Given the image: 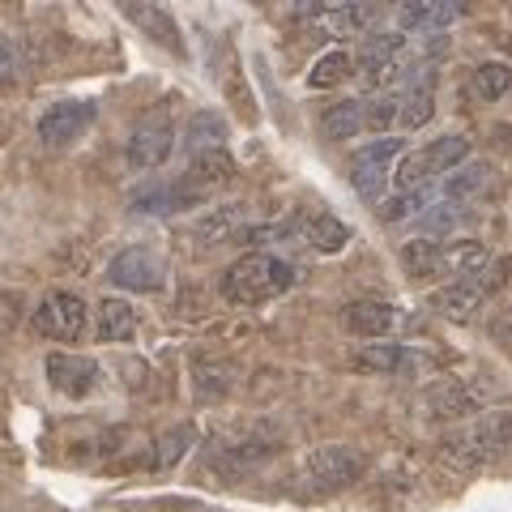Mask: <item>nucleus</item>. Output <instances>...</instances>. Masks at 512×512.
Here are the masks:
<instances>
[{"mask_svg":"<svg viewBox=\"0 0 512 512\" xmlns=\"http://www.w3.org/2000/svg\"><path fill=\"white\" fill-rule=\"evenodd\" d=\"M512 448V410H483L440 440V457L453 470H483Z\"/></svg>","mask_w":512,"mask_h":512,"instance_id":"f257e3e1","label":"nucleus"},{"mask_svg":"<svg viewBox=\"0 0 512 512\" xmlns=\"http://www.w3.org/2000/svg\"><path fill=\"white\" fill-rule=\"evenodd\" d=\"M295 286V269L274 252H244L239 261L222 274V295L239 308H256V303H269L286 295Z\"/></svg>","mask_w":512,"mask_h":512,"instance_id":"f03ea898","label":"nucleus"},{"mask_svg":"<svg viewBox=\"0 0 512 512\" xmlns=\"http://www.w3.org/2000/svg\"><path fill=\"white\" fill-rule=\"evenodd\" d=\"M367 470V461L359 448H346V444H325V448H312L308 457L299 461V470L291 474V491L299 500H325V495H338L350 483H359Z\"/></svg>","mask_w":512,"mask_h":512,"instance_id":"7ed1b4c3","label":"nucleus"},{"mask_svg":"<svg viewBox=\"0 0 512 512\" xmlns=\"http://www.w3.org/2000/svg\"><path fill=\"white\" fill-rule=\"evenodd\" d=\"M470 158V141L461 133H448L436 141H423L419 150L402 154V163L393 167V184L397 192H423V188H436V180L453 175L461 163Z\"/></svg>","mask_w":512,"mask_h":512,"instance_id":"20e7f679","label":"nucleus"},{"mask_svg":"<svg viewBox=\"0 0 512 512\" xmlns=\"http://www.w3.org/2000/svg\"><path fill=\"white\" fill-rule=\"evenodd\" d=\"M504 274H508V261H495L487 265L483 274H470V278H457L440 286L436 295H431V308H436L444 320H457V325H466L474 312L487 308V299L504 286Z\"/></svg>","mask_w":512,"mask_h":512,"instance_id":"39448f33","label":"nucleus"},{"mask_svg":"<svg viewBox=\"0 0 512 512\" xmlns=\"http://www.w3.org/2000/svg\"><path fill=\"white\" fill-rule=\"evenodd\" d=\"M393 163H402V137H376L350 150V184L363 201L384 205V188L393 180Z\"/></svg>","mask_w":512,"mask_h":512,"instance_id":"423d86ee","label":"nucleus"},{"mask_svg":"<svg viewBox=\"0 0 512 512\" xmlns=\"http://www.w3.org/2000/svg\"><path fill=\"white\" fill-rule=\"evenodd\" d=\"M171 150H175V124H171L167 103H163L133 128V137H128V146H124V163H128V171L146 175V171L163 167L171 158Z\"/></svg>","mask_w":512,"mask_h":512,"instance_id":"0eeeda50","label":"nucleus"},{"mask_svg":"<svg viewBox=\"0 0 512 512\" xmlns=\"http://www.w3.org/2000/svg\"><path fill=\"white\" fill-rule=\"evenodd\" d=\"M86 299L82 295H73V291H52L43 303H39V312H35V329L43 333V338H52V342H82L86 338Z\"/></svg>","mask_w":512,"mask_h":512,"instance_id":"6e6552de","label":"nucleus"},{"mask_svg":"<svg viewBox=\"0 0 512 512\" xmlns=\"http://www.w3.org/2000/svg\"><path fill=\"white\" fill-rule=\"evenodd\" d=\"M402 56H406V30H376V35H367L359 43L355 69L367 86H380L384 77H397Z\"/></svg>","mask_w":512,"mask_h":512,"instance_id":"1a4fd4ad","label":"nucleus"},{"mask_svg":"<svg viewBox=\"0 0 512 512\" xmlns=\"http://www.w3.org/2000/svg\"><path fill=\"white\" fill-rule=\"evenodd\" d=\"M107 278L116 286H124V291H163L167 265H163V256H158L154 248L133 244L107 265Z\"/></svg>","mask_w":512,"mask_h":512,"instance_id":"9d476101","label":"nucleus"},{"mask_svg":"<svg viewBox=\"0 0 512 512\" xmlns=\"http://www.w3.org/2000/svg\"><path fill=\"white\" fill-rule=\"evenodd\" d=\"M316 30H325L333 39H350V35H367L380 22V5H308L299 9Z\"/></svg>","mask_w":512,"mask_h":512,"instance_id":"9b49d317","label":"nucleus"},{"mask_svg":"<svg viewBox=\"0 0 512 512\" xmlns=\"http://www.w3.org/2000/svg\"><path fill=\"white\" fill-rule=\"evenodd\" d=\"M491 389L483 384H470V380H440L423 402L436 419H470V414H483Z\"/></svg>","mask_w":512,"mask_h":512,"instance_id":"f8f14e48","label":"nucleus"},{"mask_svg":"<svg viewBox=\"0 0 512 512\" xmlns=\"http://www.w3.org/2000/svg\"><path fill=\"white\" fill-rule=\"evenodd\" d=\"M47 380L64 397H86L99 384V363L90 355H73V350H52L47 355Z\"/></svg>","mask_w":512,"mask_h":512,"instance_id":"ddd939ff","label":"nucleus"},{"mask_svg":"<svg viewBox=\"0 0 512 512\" xmlns=\"http://www.w3.org/2000/svg\"><path fill=\"white\" fill-rule=\"evenodd\" d=\"M235 180V158L227 150H210V154H197L192 158V167L188 175H180V184L188 188V197L192 201H205V197H214V192H222Z\"/></svg>","mask_w":512,"mask_h":512,"instance_id":"4468645a","label":"nucleus"},{"mask_svg":"<svg viewBox=\"0 0 512 512\" xmlns=\"http://www.w3.org/2000/svg\"><path fill=\"white\" fill-rule=\"evenodd\" d=\"M90 124H94V103H82V99L56 103L39 116V137L47 141V146H69V141L82 137Z\"/></svg>","mask_w":512,"mask_h":512,"instance_id":"2eb2a0df","label":"nucleus"},{"mask_svg":"<svg viewBox=\"0 0 512 512\" xmlns=\"http://www.w3.org/2000/svg\"><path fill=\"white\" fill-rule=\"evenodd\" d=\"M491 265L487 244L478 239H453V244H436V274L431 278H470V274H483Z\"/></svg>","mask_w":512,"mask_h":512,"instance_id":"dca6fc26","label":"nucleus"},{"mask_svg":"<svg viewBox=\"0 0 512 512\" xmlns=\"http://www.w3.org/2000/svg\"><path fill=\"white\" fill-rule=\"evenodd\" d=\"M342 325L355 333V338H367V342H380L384 333H393L397 325V308L384 299H355L342 308Z\"/></svg>","mask_w":512,"mask_h":512,"instance_id":"f3484780","label":"nucleus"},{"mask_svg":"<svg viewBox=\"0 0 512 512\" xmlns=\"http://www.w3.org/2000/svg\"><path fill=\"white\" fill-rule=\"evenodd\" d=\"M466 18V5H457V0H414V5H402L397 9V26L402 30H414V35H436V30L453 26Z\"/></svg>","mask_w":512,"mask_h":512,"instance_id":"a211bd4d","label":"nucleus"},{"mask_svg":"<svg viewBox=\"0 0 512 512\" xmlns=\"http://www.w3.org/2000/svg\"><path fill=\"white\" fill-rule=\"evenodd\" d=\"M414 363H419L414 346H402V342H372V346H355V350H350V367H355V372L397 376V372H410Z\"/></svg>","mask_w":512,"mask_h":512,"instance_id":"6ab92c4d","label":"nucleus"},{"mask_svg":"<svg viewBox=\"0 0 512 512\" xmlns=\"http://www.w3.org/2000/svg\"><path fill=\"white\" fill-rule=\"evenodd\" d=\"M124 18L133 22V26H141L146 35L158 43V47H167V52H175V56H184V39H180V26H175V18L167 9H158V5H133V0H124Z\"/></svg>","mask_w":512,"mask_h":512,"instance_id":"aec40b11","label":"nucleus"},{"mask_svg":"<svg viewBox=\"0 0 512 512\" xmlns=\"http://www.w3.org/2000/svg\"><path fill=\"white\" fill-rule=\"evenodd\" d=\"M363 128H367V103H359V99H342V103L325 107V116H320V133L329 141H350V137H359Z\"/></svg>","mask_w":512,"mask_h":512,"instance_id":"412c9836","label":"nucleus"},{"mask_svg":"<svg viewBox=\"0 0 512 512\" xmlns=\"http://www.w3.org/2000/svg\"><path fill=\"white\" fill-rule=\"evenodd\" d=\"M397 99H402V111H397V124L402 128H423L436 111V82H410L397 86Z\"/></svg>","mask_w":512,"mask_h":512,"instance_id":"4be33fe9","label":"nucleus"},{"mask_svg":"<svg viewBox=\"0 0 512 512\" xmlns=\"http://www.w3.org/2000/svg\"><path fill=\"white\" fill-rule=\"evenodd\" d=\"M350 231L342 218H333V214H308L303 218V239L316 248V252H342L350 244Z\"/></svg>","mask_w":512,"mask_h":512,"instance_id":"5701e85b","label":"nucleus"},{"mask_svg":"<svg viewBox=\"0 0 512 512\" xmlns=\"http://www.w3.org/2000/svg\"><path fill=\"white\" fill-rule=\"evenodd\" d=\"M487 175H491V163H470V167H461L453 175H444V180L436 184V197L448 201V205H461V201H470L474 192H483Z\"/></svg>","mask_w":512,"mask_h":512,"instance_id":"b1692460","label":"nucleus"},{"mask_svg":"<svg viewBox=\"0 0 512 512\" xmlns=\"http://www.w3.org/2000/svg\"><path fill=\"white\" fill-rule=\"evenodd\" d=\"M99 338L103 342H133L137 338V312L124 299L99 303Z\"/></svg>","mask_w":512,"mask_h":512,"instance_id":"393cba45","label":"nucleus"},{"mask_svg":"<svg viewBox=\"0 0 512 512\" xmlns=\"http://www.w3.org/2000/svg\"><path fill=\"white\" fill-rule=\"evenodd\" d=\"M222 141H227V124H222V116H214V111H197L184 133V146L192 154H210V150H222Z\"/></svg>","mask_w":512,"mask_h":512,"instance_id":"a878e982","label":"nucleus"},{"mask_svg":"<svg viewBox=\"0 0 512 512\" xmlns=\"http://www.w3.org/2000/svg\"><path fill=\"white\" fill-rule=\"evenodd\" d=\"M350 73H355V56H350L346 47H333V52H325V56H320V60L312 64V73H308V86H312V90L342 86Z\"/></svg>","mask_w":512,"mask_h":512,"instance_id":"bb28decb","label":"nucleus"},{"mask_svg":"<svg viewBox=\"0 0 512 512\" xmlns=\"http://www.w3.org/2000/svg\"><path fill=\"white\" fill-rule=\"evenodd\" d=\"M474 94L483 103H500L504 94L512 90V64H504V60H487V64H478L474 69Z\"/></svg>","mask_w":512,"mask_h":512,"instance_id":"cd10ccee","label":"nucleus"},{"mask_svg":"<svg viewBox=\"0 0 512 512\" xmlns=\"http://www.w3.org/2000/svg\"><path fill=\"white\" fill-rule=\"evenodd\" d=\"M244 210H248V205H218V210H210L197 222V231H192V235H197L201 244H222V239H227L239 222H244Z\"/></svg>","mask_w":512,"mask_h":512,"instance_id":"c85d7f7f","label":"nucleus"},{"mask_svg":"<svg viewBox=\"0 0 512 512\" xmlns=\"http://www.w3.org/2000/svg\"><path fill=\"white\" fill-rule=\"evenodd\" d=\"M436 244L440 239H410V244H402V269L410 278L436 274Z\"/></svg>","mask_w":512,"mask_h":512,"instance_id":"c756f323","label":"nucleus"},{"mask_svg":"<svg viewBox=\"0 0 512 512\" xmlns=\"http://www.w3.org/2000/svg\"><path fill=\"white\" fill-rule=\"evenodd\" d=\"M231 367L227 363H197V393L201 397H222L231 393Z\"/></svg>","mask_w":512,"mask_h":512,"instance_id":"7c9ffc66","label":"nucleus"},{"mask_svg":"<svg viewBox=\"0 0 512 512\" xmlns=\"http://www.w3.org/2000/svg\"><path fill=\"white\" fill-rule=\"evenodd\" d=\"M397 111H402V99H397V90H389V94H380V99H372L367 103V128H389V124H397Z\"/></svg>","mask_w":512,"mask_h":512,"instance_id":"2f4dec72","label":"nucleus"},{"mask_svg":"<svg viewBox=\"0 0 512 512\" xmlns=\"http://www.w3.org/2000/svg\"><path fill=\"white\" fill-rule=\"evenodd\" d=\"M491 338H495V342H504V346H512V308L491 325Z\"/></svg>","mask_w":512,"mask_h":512,"instance_id":"473e14b6","label":"nucleus"},{"mask_svg":"<svg viewBox=\"0 0 512 512\" xmlns=\"http://www.w3.org/2000/svg\"><path fill=\"white\" fill-rule=\"evenodd\" d=\"M9 77H13V52H9L5 43H0V86H5Z\"/></svg>","mask_w":512,"mask_h":512,"instance_id":"72a5a7b5","label":"nucleus"}]
</instances>
